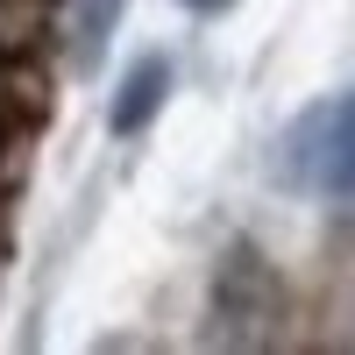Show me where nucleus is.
Listing matches in <instances>:
<instances>
[{
    "label": "nucleus",
    "mask_w": 355,
    "mask_h": 355,
    "mask_svg": "<svg viewBox=\"0 0 355 355\" xmlns=\"http://www.w3.org/2000/svg\"><path fill=\"white\" fill-rule=\"evenodd\" d=\"M277 185L320 192V199H355V93L306 107L277 142Z\"/></svg>",
    "instance_id": "obj_1"
},
{
    "label": "nucleus",
    "mask_w": 355,
    "mask_h": 355,
    "mask_svg": "<svg viewBox=\"0 0 355 355\" xmlns=\"http://www.w3.org/2000/svg\"><path fill=\"white\" fill-rule=\"evenodd\" d=\"M192 15H220V8H234V0H185Z\"/></svg>",
    "instance_id": "obj_4"
},
{
    "label": "nucleus",
    "mask_w": 355,
    "mask_h": 355,
    "mask_svg": "<svg viewBox=\"0 0 355 355\" xmlns=\"http://www.w3.org/2000/svg\"><path fill=\"white\" fill-rule=\"evenodd\" d=\"M121 8H128V0H78V21H71V64H78V71L100 64L107 36L121 28Z\"/></svg>",
    "instance_id": "obj_3"
},
{
    "label": "nucleus",
    "mask_w": 355,
    "mask_h": 355,
    "mask_svg": "<svg viewBox=\"0 0 355 355\" xmlns=\"http://www.w3.org/2000/svg\"><path fill=\"white\" fill-rule=\"evenodd\" d=\"M171 85H178V71H171V57H164V50L135 57L128 78H121V93H114V107H107V128H114V135H142V128L164 114Z\"/></svg>",
    "instance_id": "obj_2"
}]
</instances>
